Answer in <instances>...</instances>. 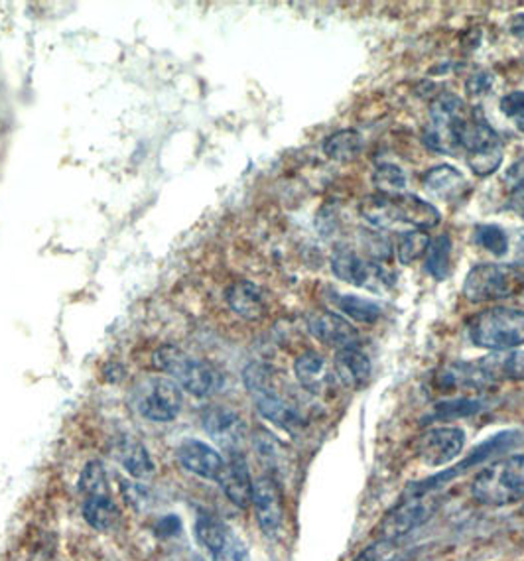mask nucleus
<instances>
[{
    "label": "nucleus",
    "instance_id": "f257e3e1",
    "mask_svg": "<svg viewBox=\"0 0 524 561\" xmlns=\"http://www.w3.org/2000/svg\"><path fill=\"white\" fill-rule=\"evenodd\" d=\"M361 217L380 231L410 225L418 231H426L440 224L442 215L434 205L412 194L367 195L360 205Z\"/></svg>",
    "mask_w": 524,
    "mask_h": 561
},
{
    "label": "nucleus",
    "instance_id": "f03ea898",
    "mask_svg": "<svg viewBox=\"0 0 524 561\" xmlns=\"http://www.w3.org/2000/svg\"><path fill=\"white\" fill-rule=\"evenodd\" d=\"M456 142L466 152L467 165L479 178L495 174L503 164V142L479 108H469L459 116Z\"/></svg>",
    "mask_w": 524,
    "mask_h": 561
},
{
    "label": "nucleus",
    "instance_id": "7ed1b4c3",
    "mask_svg": "<svg viewBox=\"0 0 524 561\" xmlns=\"http://www.w3.org/2000/svg\"><path fill=\"white\" fill-rule=\"evenodd\" d=\"M471 494L486 506H505L524 501V455H513L477 473Z\"/></svg>",
    "mask_w": 524,
    "mask_h": 561
},
{
    "label": "nucleus",
    "instance_id": "20e7f679",
    "mask_svg": "<svg viewBox=\"0 0 524 561\" xmlns=\"http://www.w3.org/2000/svg\"><path fill=\"white\" fill-rule=\"evenodd\" d=\"M467 333L476 347L513 351L524 345V311L515 308H489L467 323Z\"/></svg>",
    "mask_w": 524,
    "mask_h": 561
},
{
    "label": "nucleus",
    "instance_id": "39448f33",
    "mask_svg": "<svg viewBox=\"0 0 524 561\" xmlns=\"http://www.w3.org/2000/svg\"><path fill=\"white\" fill-rule=\"evenodd\" d=\"M155 363L156 367L172 377L178 387L185 388L197 398L214 397L224 385V378L212 365L172 345L158 348Z\"/></svg>",
    "mask_w": 524,
    "mask_h": 561
},
{
    "label": "nucleus",
    "instance_id": "423d86ee",
    "mask_svg": "<svg viewBox=\"0 0 524 561\" xmlns=\"http://www.w3.org/2000/svg\"><path fill=\"white\" fill-rule=\"evenodd\" d=\"M524 288V271L515 264H479L466 276L464 296L471 304L513 298Z\"/></svg>",
    "mask_w": 524,
    "mask_h": 561
},
{
    "label": "nucleus",
    "instance_id": "0eeeda50",
    "mask_svg": "<svg viewBox=\"0 0 524 561\" xmlns=\"http://www.w3.org/2000/svg\"><path fill=\"white\" fill-rule=\"evenodd\" d=\"M243 378L244 387L253 394L262 417L271 420L274 426L282 427L284 432H296L301 426L300 414L276 392L271 367L253 363L244 368Z\"/></svg>",
    "mask_w": 524,
    "mask_h": 561
},
{
    "label": "nucleus",
    "instance_id": "6e6552de",
    "mask_svg": "<svg viewBox=\"0 0 524 561\" xmlns=\"http://www.w3.org/2000/svg\"><path fill=\"white\" fill-rule=\"evenodd\" d=\"M136 410L150 422H172L180 414L184 397L174 380L148 377L136 387Z\"/></svg>",
    "mask_w": 524,
    "mask_h": 561
},
{
    "label": "nucleus",
    "instance_id": "1a4fd4ad",
    "mask_svg": "<svg viewBox=\"0 0 524 561\" xmlns=\"http://www.w3.org/2000/svg\"><path fill=\"white\" fill-rule=\"evenodd\" d=\"M333 274L340 280L353 284L357 288L383 291L395 284V272L385 266V262L365 261L355 251L341 247L331 259Z\"/></svg>",
    "mask_w": 524,
    "mask_h": 561
},
{
    "label": "nucleus",
    "instance_id": "9d476101",
    "mask_svg": "<svg viewBox=\"0 0 524 561\" xmlns=\"http://www.w3.org/2000/svg\"><path fill=\"white\" fill-rule=\"evenodd\" d=\"M466 113V103L454 93H444L432 103L430 121L424 130L428 148L440 154H456V125L459 116Z\"/></svg>",
    "mask_w": 524,
    "mask_h": 561
},
{
    "label": "nucleus",
    "instance_id": "9b49d317",
    "mask_svg": "<svg viewBox=\"0 0 524 561\" xmlns=\"http://www.w3.org/2000/svg\"><path fill=\"white\" fill-rule=\"evenodd\" d=\"M428 496L430 494L408 493L392 511H389L377 528L379 542L397 543L414 528L426 523L436 511L434 499Z\"/></svg>",
    "mask_w": 524,
    "mask_h": 561
},
{
    "label": "nucleus",
    "instance_id": "f8f14e48",
    "mask_svg": "<svg viewBox=\"0 0 524 561\" xmlns=\"http://www.w3.org/2000/svg\"><path fill=\"white\" fill-rule=\"evenodd\" d=\"M519 444V432H503V434H497V436L489 437L487 442H483L481 446H477L471 454L467 455L466 459L462 463H457L456 467H447L446 471L430 477L426 481H420V483L412 484L408 493L412 494H432L440 486L449 483L452 479H456L459 474L467 473L469 469H474L477 465L486 463L489 457L499 454V451H505L511 449Z\"/></svg>",
    "mask_w": 524,
    "mask_h": 561
},
{
    "label": "nucleus",
    "instance_id": "ddd939ff",
    "mask_svg": "<svg viewBox=\"0 0 524 561\" xmlns=\"http://www.w3.org/2000/svg\"><path fill=\"white\" fill-rule=\"evenodd\" d=\"M195 536L214 561H251L243 540L212 514H202L197 518Z\"/></svg>",
    "mask_w": 524,
    "mask_h": 561
},
{
    "label": "nucleus",
    "instance_id": "4468645a",
    "mask_svg": "<svg viewBox=\"0 0 524 561\" xmlns=\"http://www.w3.org/2000/svg\"><path fill=\"white\" fill-rule=\"evenodd\" d=\"M464 430L452 426L432 427L418 439V459L426 467H444L464 451Z\"/></svg>",
    "mask_w": 524,
    "mask_h": 561
},
{
    "label": "nucleus",
    "instance_id": "2eb2a0df",
    "mask_svg": "<svg viewBox=\"0 0 524 561\" xmlns=\"http://www.w3.org/2000/svg\"><path fill=\"white\" fill-rule=\"evenodd\" d=\"M202 424L215 444L224 447L229 457L243 455L247 426H244L243 417L239 416L237 412L224 407L209 408V410H205Z\"/></svg>",
    "mask_w": 524,
    "mask_h": 561
},
{
    "label": "nucleus",
    "instance_id": "dca6fc26",
    "mask_svg": "<svg viewBox=\"0 0 524 561\" xmlns=\"http://www.w3.org/2000/svg\"><path fill=\"white\" fill-rule=\"evenodd\" d=\"M253 506L262 533L272 536L281 530L284 523V501H282L281 484L272 474H264L254 481Z\"/></svg>",
    "mask_w": 524,
    "mask_h": 561
},
{
    "label": "nucleus",
    "instance_id": "f3484780",
    "mask_svg": "<svg viewBox=\"0 0 524 561\" xmlns=\"http://www.w3.org/2000/svg\"><path fill=\"white\" fill-rule=\"evenodd\" d=\"M311 335L323 343L326 347L343 351V348L360 347V331L351 325L340 313L318 311L308 320Z\"/></svg>",
    "mask_w": 524,
    "mask_h": 561
},
{
    "label": "nucleus",
    "instance_id": "a211bd4d",
    "mask_svg": "<svg viewBox=\"0 0 524 561\" xmlns=\"http://www.w3.org/2000/svg\"><path fill=\"white\" fill-rule=\"evenodd\" d=\"M178 459L185 471L197 474L202 479L215 481V483H219L225 467H227V461L215 451L214 447L207 446L204 442H197V439L184 442L178 449Z\"/></svg>",
    "mask_w": 524,
    "mask_h": 561
},
{
    "label": "nucleus",
    "instance_id": "6ab92c4d",
    "mask_svg": "<svg viewBox=\"0 0 524 561\" xmlns=\"http://www.w3.org/2000/svg\"><path fill=\"white\" fill-rule=\"evenodd\" d=\"M253 479L249 473V467L244 461V455H233L229 457L227 467H225L224 474L219 479V484L227 494V499L239 506V508H247L249 504L253 503Z\"/></svg>",
    "mask_w": 524,
    "mask_h": 561
},
{
    "label": "nucleus",
    "instance_id": "aec40b11",
    "mask_svg": "<svg viewBox=\"0 0 524 561\" xmlns=\"http://www.w3.org/2000/svg\"><path fill=\"white\" fill-rule=\"evenodd\" d=\"M477 370L487 382L524 380V351H497L476 363Z\"/></svg>",
    "mask_w": 524,
    "mask_h": 561
},
{
    "label": "nucleus",
    "instance_id": "412c9836",
    "mask_svg": "<svg viewBox=\"0 0 524 561\" xmlns=\"http://www.w3.org/2000/svg\"><path fill=\"white\" fill-rule=\"evenodd\" d=\"M422 185L428 194L434 195L442 202H456L467 192L464 174L454 165H437L422 178Z\"/></svg>",
    "mask_w": 524,
    "mask_h": 561
},
{
    "label": "nucleus",
    "instance_id": "4be33fe9",
    "mask_svg": "<svg viewBox=\"0 0 524 561\" xmlns=\"http://www.w3.org/2000/svg\"><path fill=\"white\" fill-rule=\"evenodd\" d=\"M225 300L229 304V308L244 320H259L266 311L264 294L253 282H235L225 291Z\"/></svg>",
    "mask_w": 524,
    "mask_h": 561
},
{
    "label": "nucleus",
    "instance_id": "5701e85b",
    "mask_svg": "<svg viewBox=\"0 0 524 561\" xmlns=\"http://www.w3.org/2000/svg\"><path fill=\"white\" fill-rule=\"evenodd\" d=\"M294 373L300 382L304 390H308L311 394L320 397L326 390H330L333 385V375L328 368L326 358L318 355V353H304L298 357L296 365H294Z\"/></svg>",
    "mask_w": 524,
    "mask_h": 561
},
{
    "label": "nucleus",
    "instance_id": "b1692460",
    "mask_svg": "<svg viewBox=\"0 0 524 561\" xmlns=\"http://www.w3.org/2000/svg\"><path fill=\"white\" fill-rule=\"evenodd\" d=\"M335 377L348 388H363L371 377V358L360 347L343 348L335 355Z\"/></svg>",
    "mask_w": 524,
    "mask_h": 561
},
{
    "label": "nucleus",
    "instance_id": "393cba45",
    "mask_svg": "<svg viewBox=\"0 0 524 561\" xmlns=\"http://www.w3.org/2000/svg\"><path fill=\"white\" fill-rule=\"evenodd\" d=\"M323 152L328 158L341 162V164L355 162L363 152V136L353 128L338 130V133H333V135L326 138Z\"/></svg>",
    "mask_w": 524,
    "mask_h": 561
},
{
    "label": "nucleus",
    "instance_id": "a878e982",
    "mask_svg": "<svg viewBox=\"0 0 524 561\" xmlns=\"http://www.w3.org/2000/svg\"><path fill=\"white\" fill-rule=\"evenodd\" d=\"M83 516H86L89 526H93L95 530H101V533L113 530L117 526L118 520H121V513H118L115 503L111 501V496L86 499Z\"/></svg>",
    "mask_w": 524,
    "mask_h": 561
},
{
    "label": "nucleus",
    "instance_id": "bb28decb",
    "mask_svg": "<svg viewBox=\"0 0 524 561\" xmlns=\"http://www.w3.org/2000/svg\"><path fill=\"white\" fill-rule=\"evenodd\" d=\"M118 461L136 479H146L155 473V463L143 444L135 439H123L117 447Z\"/></svg>",
    "mask_w": 524,
    "mask_h": 561
},
{
    "label": "nucleus",
    "instance_id": "cd10ccee",
    "mask_svg": "<svg viewBox=\"0 0 524 561\" xmlns=\"http://www.w3.org/2000/svg\"><path fill=\"white\" fill-rule=\"evenodd\" d=\"M430 237L426 231H402L398 232L397 249L398 261L402 264H412L420 261L428 249H430Z\"/></svg>",
    "mask_w": 524,
    "mask_h": 561
},
{
    "label": "nucleus",
    "instance_id": "c85d7f7f",
    "mask_svg": "<svg viewBox=\"0 0 524 561\" xmlns=\"http://www.w3.org/2000/svg\"><path fill=\"white\" fill-rule=\"evenodd\" d=\"M335 304L345 316H350L351 320L360 321V323H375L383 313L379 304L361 298V296H353V294L338 296Z\"/></svg>",
    "mask_w": 524,
    "mask_h": 561
},
{
    "label": "nucleus",
    "instance_id": "c756f323",
    "mask_svg": "<svg viewBox=\"0 0 524 561\" xmlns=\"http://www.w3.org/2000/svg\"><path fill=\"white\" fill-rule=\"evenodd\" d=\"M449 261H452V239L447 234H440L430 242L426 252V271L436 280H446L449 274Z\"/></svg>",
    "mask_w": 524,
    "mask_h": 561
},
{
    "label": "nucleus",
    "instance_id": "7c9ffc66",
    "mask_svg": "<svg viewBox=\"0 0 524 561\" xmlns=\"http://www.w3.org/2000/svg\"><path fill=\"white\" fill-rule=\"evenodd\" d=\"M79 491L83 499H93V496H111L109 494L107 473L101 461H89L88 467L83 469L81 479H79Z\"/></svg>",
    "mask_w": 524,
    "mask_h": 561
},
{
    "label": "nucleus",
    "instance_id": "2f4dec72",
    "mask_svg": "<svg viewBox=\"0 0 524 561\" xmlns=\"http://www.w3.org/2000/svg\"><path fill=\"white\" fill-rule=\"evenodd\" d=\"M373 184L377 185L379 194L398 195L407 187V174L402 168L395 164L377 165L373 174Z\"/></svg>",
    "mask_w": 524,
    "mask_h": 561
},
{
    "label": "nucleus",
    "instance_id": "473e14b6",
    "mask_svg": "<svg viewBox=\"0 0 524 561\" xmlns=\"http://www.w3.org/2000/svg\"><path fill=\"white\" fill-rule=\"evenodd\" d=\"M476 242L495 256H503L509 251V237L499 225H479L476 229Z\"/></svg>",
    "mask_w": 524,
    "mask_h": 561
},
{
    "label": "nucleus",
    "instance_id": "72a5a7b5",
    "mask_svg": "<svg viewBox=\"0 0 524 561\" xmlns=\"http://www.w3.org/2000/svg\"><path fill=\"white\" fill-rule=\"evenodd\" d=\"M483 410V404L477 400L462 398V400H452V402H442L437 404L432 417L434 420H452V417L474 416L477 412Z\"/></svg>",
    "mask_w": 524,
    "mask_h": 561
},
{
    "label": "nucleus",
    "instance_id": "f704fd0d",
    "mask_svg": "<svg viewBox=\"0 0 524 561\" xmlns=\"http://www.w3.org/2000/svg\"><path fill=\"white\" fill-rule=\"evenodd\" d=\"M501 113L511 118L516 128L524 133V91H513L501 99Z\"/></svg>",
    "mask_w": 524,
    "mask_h": 561
},
{
    "label": "nucleus",
    "instance_id": "c9c22d12",
    "mask_svg": "<svg viewBox=\"0 0 524 561\" xmlns=\"http://www.w3.org/2000/svg\"><path fill=\"white\" fill-rule=\"evenodd\" d=\"M392 546L395 543H373L369 548H365L353 561H392Z\"/></svg>",
    "mask_w": 524,
    "mask_h": 561
},
{
    "label": "nucleus",
    "instance_id": "e433bc0d",
    "mask_svg": "<svg viewBox=\"0 0 524 561\" xmlns=\"http://www.w3.org/2000/svg\"><path fill=\"white\" fill-rule=\"evenodd\" d=\"M491 78L487 73H476L474 78L469 79L466 83L467 95L469 98H481L486 95L487 91L491 89Z\"/></svg>",
    "mask_w": 524,
    "mask_h": 561
},
{
    "label": "nucleus",
    "instance_id": "4c0bfd02",
    "mask_svg": "<svg viewBox=\"0 0 524 561\" xmlns=\"http://www.w3.org/2000/svg\"><path fill=\"white\" fill-rule=\"evenodd\" d=\"M123 491L127 494L128 503L135 506L136 511H140V508H145V503L150 501V494L146 491L145 486H140V484H123Z\"/></svg>",
    "mask_w": 524,
    "mask_h": 561
},
{
    "label": "nucleus",
    "instance_id": "58836bf2",
    "mask_svg": "<svg viewBox=\"0 0 524 561\" xmlns=\"http://www.w3.org/2000/svg\"><path fill=\"white\" fill-rule=\"evenodd\" d=\"M511 207L513 209H519V211H524V178L519 182V184L513 187V192H511Z\"/></svg>",
    "mask_w": 524,
    "mask_h": 561
},
{
    "label": "nucleus",
    "instance_id": "ea45409f",
    "mask_svg": "<svg viewBox=\"0 0 524 561\" xmlns=\"http://www.w3.org/2000/svg\"><path fill=\"white\" fill-rule=\"evenodd\" d=\"M515 266H524V229L519 232V242H516V252H515Z\"/></svg>",
    "mask_w": 524,
    "mask_h": 561
},
{
    "label": "nucleus",
    "instance_id": "a19ab883",
    "mask_svg": "<svg viewBox=\"0 0 524 561\" xmlns=\"http://www.w3.org/2000/svg\"><path fill=\"white\" fill-rule=\"evenodd\" d=\"M174 518H175V516H168V518H164V520H162V523H160V526H158V534L162 533V528H164V524L174 523ZM172 534H178V533H175V530H170V528H168V530H166V536H172Z\"/></svg>",
    "mask_w": 524,
    "mask_h": 561
},
{
    "label": "nucleus",
    "instance_id": "79ce46f5",
    "mask_svg": "<svg viewBox=\"0 0 524 561\" xmlns=\"http://www.w3.org/2000/svg\"><path fill=\"white\" fill-rule=\"evenodd\" d=\"M523 514H524V504H523Z\"/></svg>",
    "mask_w": 524,
    "mask_h": 561
}]
</instances>
